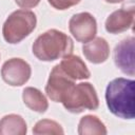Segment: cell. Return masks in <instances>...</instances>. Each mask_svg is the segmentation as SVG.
I'll list each match as a JSON object with an SVG mask.
<instances>
[{"instance_id":"1","label":"cell","mask_w":135,"mask_h":135,"mask_svg":"<svg viewBox=\"0 0 135 135\" xmlns=\"http://www.w3.org/2000/svg\"><path fill=\"white\" fill-rule=\"evenodd\" d=\"M134 80L121 77L108 84L105 101L112 114L122 119L134 118Z\"/></svg>"},{"instance_id":"2","label":"cell","mask_w":135,"mask_h":135,"mask_svg":"<svg viewBox=\"0 0 135 135\" xmlns=\"http://www.w3.org/2000/svg\"><path fill=\"white\" fill-rule=\"evenodd\" d=\"M74 49L72 39L58 30H49L33 44V54L41 61H53L71 55Z\"/></svg>"},{"instance_id":"3","label":"cell","mask_w":135,"mask_h":135,"mask_svg":"<svg viewBox=\"0 0 135 135\" xmlns=\"http://www.w3.org/2000/svg\"><path fill=\"white\" fill-rule=\"evenodd\" d=\"M37 18L33 12L25 9L15 11L3 24V38L11 44L19 43L35 30Z\"/></svg>"},{"instance_id":"4","label":"cell","mask_w":135,"mask_h":135,"mask_svg":"<svg viewBox=\"0 0 135 135\" xmlns=\"http://www.w3.org/2000/svg\"><path fill=\"white\" fill-rule=\"evenodd\" d=\"M65 110L71 113H81L84 110H96L99 100L94 86L89 82L74 85L61 101Z\"/></svg>"},{"instance_id":"5","label":"cell","mask_w":135,"mask_h":135,"mask_svg":"<svg viewBox=\"0 0 135 135\" xmlns=\"http://www.w3.org/2000/svg\"><path fill=\"white\" fill-rule=\"evenodd\" d=\"M75 85V80L66 75L59 64L55 65L45 85V93L55 102H61L69 91Z\"/></svg>"},{"instance_id":"6","label":"cell","mask_w":135,"mask_h":135,"mask_svg":"<svg viewBox=\"0 0 135 135\" xmlns=\"http://www.w3.org/2000/svg\"><path fill=\"white\" fill-rule=\"evenodd\" d=\"M30 64L21 58H12L5 61L1 69L2 79L12 86H21L31 77Z\"/></svg>"},{"instance_id":"7","label":"cell","mask_w":135,"mask_h":135,"mask_svg":"<svg viewBox=\"0 0 135 135\" xmlns=\"http://www.w3.org/2000/svg\"><path fill=\"white\" fill-rule=\"evenodd\" d=\"M71 34L78 42H88L95 38L97 33V23L90 13H79L72 16L69 21Z\"/></svg>"},{"instance_id":"8","label":"cell","mask_w":135,"mask_h":135,"mask_svg":"<svg viewBox=\"0 0 135 135\" xmlns=\"http://www.w3.org/2000/svg\"><path fill=\"white\" fill-rule=\"evenodd\" d=\"M134 38L129 37L120 41L114 50V62L116 66L124 74L134 76Z\"/></svg>"},{"instance_id":"9","label":"cell","mask_w":135,"mask_h":135,"mask_svg":"<svg viewBox=\"0 0 135 135\" xmlns=\"http://www.w3.org/2000/svg\"><path fill=\"white\" fill-rule=\"evenodd\" d=\"M134 22V7H121L113 12L105 20V30L111 34H118L129 30Z\"/></svg>"},{"instance_id":"10","label":"cell","mask_w":135,"mask_h":135,"mask_svg":"<svg viewBox=\"0 0 135 135\" xmlns=\"http://www.w3.org/2000/svg\"><path fill=\"white\" fill-rule=\"evenodd\" d=\"M82 52L84 57L90 62L98 64L108 59L110 55V46L105 39L97 37L85 42V44L82 46Z\"/></svg>"},{"instance_id":"11","label":"cell","mask_w":135,"mask_h":135,"mask_svg":"<svg viewBox=\"0 0 135 135\" xmlns=\"http://www.w3.org/2000/svg\"><path fill=\"white\" fill-rule=\"evenodd\" d=\"M59 66L66 75H69L74 80L88 79L90 78L91 75L85 63L78 56H73V55L64 56L61 62L59 63Z\"/></svg>"},{"instance_id":"12","label":"cell","mask_w":135,"mask_h":135,"mask_svg":"<svg viewBox=\"0 0 135 135\" xmlns=\"http://www.w3.org/2000/svg\"><path fill=\"white\" fill-rule=\"evenodd\" d=\"M26 131V123L20 115L9 114L0 120V135H24Z\"/></svg>"},{"instance_id":"13","label":"cell","mask_w":135,"mask_h":135,"mask_svg":"<svg viewBox=\"0 0 135 135\" xmlns=\"http://www.w3.org/2000/svg\"><path fill=\"white\" fill-rule=\"evenodd\" d=\"M22 99L28 109L38 113H44L49 108L45 96L36 88H25L22 92Z\"/></svg>"},{"instance_id":"14","label":"cell","mask_w":135,"mask_h":135,"mask_svg":"<svg viewBox=\"0 0 135 135\" xmlns=\"http://www.w3.org/2000/svg\"><path fill=\"white\" fill-rule=\"evenodd\" d=\"M78 134L80 135H105L107 129L104 123L93 115L82 117L78 124Z\"/></svg>"},{"instance_id":"15","label":"cell","mask_w":135,"mask_h":135,"mask_svg":"<svg viewBox=\"0 0 135 135\" xmlns=\"http://www.w3.org/2000/svg\"><path fill=\"white\" fill-rule=\"evenodd\" d=\"M33 133L36 135H40V134L58 135V134H63L64 132L58 122L50 119H42L35 124V127L33 128Z\"/></svg>"},{"instance_id":"16","label":"cell","mask_w":135,"mask_h":135,"mask_svg":"<svg viewBox=\"0 0 135 135\" xmlns=\"http://www.w3.org/2000/svg\"><path fill=\"white\" fill-rule=\"evenodd\" d=\"M49 3L56 9H66L80 2V0H47Z\"/></svg>"},{"instance_id":"17","label":"cell","mask_w":135,"mask_h":135,"mask_svg":"<svg viewBox=\"0 0 135 135\" xmlns=\"http://www.w3.org/2000/svg\"><path fill=\"white\" fill-rule=\"evenodd\" d=\"M15 2L22 8H32L38 5L40 0H15Z\"/></svg>"},{"instance_id":"18","label":"cell","mask_w":135,"mask_h":135,"mask_svg":"<svg viewBox=\"0 0 135 135\" xmlns=\"http://www.w3.org/2000/svg\"><path fill=\"white\" fill-rule=\"evenodd\" d=\"M121 1H123V0H105V2H108V3H118Z\"/></svg>"}]
</instances>
